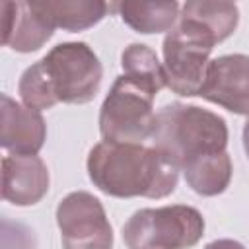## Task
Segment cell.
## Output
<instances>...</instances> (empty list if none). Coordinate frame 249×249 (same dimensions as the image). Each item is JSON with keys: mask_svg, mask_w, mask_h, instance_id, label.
<instances>
[{"mask_svg": "<svg viewBox=\"0 0 249 249\" xmlns=\"http://www.w3.org/2000/svg\"><path fill=\"white\" fill-rule=\"evenodd\" d=\"M88 177L115 198H163L179 181V165L156 146L101 140L88 154Z\"/></svg>", "mask_w": 249, "mask_h": 249, "instance_id": "1", "label": "cell"}, {"mask_svg": "<svg viewBox=\"0 0 249 249\" xmlns=\"http://www.w3.org/2000/svg\"><path fill=\"white\" fill-rule=\"evenodd\" d=\"M152 142L181 169L196 158L226 152L228 124L218 113L175 101L156 113Z\"/></svg>", "mask_w": 249, "mask_h": 249, "instance_id": "2", "label": "cell"}, {"mask_svg": "<svg viewBox=\"0 0 249 249\" xmlns=\"http://www.w3.org/2000/svg\"><path fill=\"white\" fill-rule=\"evenodd\" d=\"M121 233L126 249H189L204 235V218L187 204L140 208Z\"/></svg>", "mask_w": 249, "mask_h": 249, "instance_id": "3", "label": "cell"}, {"mask_svg": "<svg viewBox=\"0 0 249 249\" xmlns=\"http://www.w3.org/2000/svg\"><path fill=\"white\" fill-rule=\"evenodd\" d=\"M216 37L198 21L179 16L177 25L163 37V68L167 88L183 97H195L206 78L208 56L216 45Z\"/></svg>", "mask_w": 249, "mask_h": 249, "instance_id": "4", "label": "cell"}, {"mask_svg": "<svg viewBox=\"0 0 249 249\" xmlns=\"http://www.w3.org/2000/svg\"><path fill=\"white\" fill-rule=\"evenodd\" d=\"M156 93L130 80L117 76L99 109V132L103 140L115 144H142L152 138L156 113Z\"/></svg>", "mask_w": 249, "mask_h": 249, "instance_id": "5", "label": "cell"}, {"mask_svg": "<svg viewBox=\"0 0 249 249\" xmlns=\"http://www.w3.org/2000/svg\"><path fill=\"white\" fill-rule=\"evenodd\" d=\"M39 62L56 103H89L101 88L103 66L84 41L58 43Z\"/></svg>", "mask_w": 249, "mask_h": 249, "instance_id": "6", "label": "cell"}, {"mask_svg": "<svg viewBox=\"0 0 249 249\" xmlns=\"http://www.w3.org/2000/svg\"><path fill=\"white\" fill-rule=\"evenodd\" d=\"M62 249H113V228L97 196L88 191L68 193L56 206Z\"/></svg>", "mask_w": 249, "mask_h": 249, "instance_id": "7", "label": "cell"}, {"mask_svg": "<svg viewBox=\"0 0 249 249\" xmlns=\"http://www.w3.org/2000/svg\"><path fill=\"white\" fill-rule=\"evenodd\" d=\"M198 97L249 117V56L235 53L212 58Z\"/></svg>", "mask_w": 249, "mask_h": 249, "instance_id": "8", "label": "cell"}, {"mask_svg": "<svg viewBox=\"0 0 249 249\" xmlns=\"http://www.w3.org/2000/svg\"><path fill=\"white\" fill-rule=\"evenodd\" d=\"M47 140V124L39 111L18 103L10 95L0 97V146L10 154L35 156Z\"/></svg>", "mask_w": 249, "mask_h": 249, "instance_id": "9", "label": "cell"}, {"mask_svg": "<svg viewBox=\"0 0 249 249\" xmlns=\"http://www.w3.org/2000/svg\"><path fill=\"white\" fill-rule=\"evenodd\" d=\"M49 169L35 156L8 154L2 160V196L16 206H33L49 193Z\"/></svg>", "mask_w": 249, "mask_h": 249, "instance_id": "10", "label": "cell"}, {"mask_svg": "<svg viewBox=\"0 0 249 249\" xmlns=\"http://www.w3.org/2000/svg\"><path fill=\"white\" fill-rule=\"evenodd\" d=\"M2 43L16 53L39 51L54 33V27L39 16L31 2H2Z\"/></svg>", "mask_w": 249, "mask_h": 249, "instance_id": "11", "label": "cell"}, {"mask_svg": "<svg viewBox=\"0 0 249 249\" xmlns=\"http://www.w3.org/2000/svg\"><path fill=\"white\" fill-rule=\"evenodd\" d=\"M31 6L49 25L70 33L93 27L111 10V4L103 0H39Z\"/></svg>", "mask_w": 249, "mask_h": 249, "instance_id": "12", "label": "cell"}, {"mask_svg": "<svg viewBox=\"0 0 249 249\" xmlns=\"http://www.w3.org/2000/svg\"><path fill=\"white\" fill-rule=\"evenodd\" d=\"M111 10H117L121 19L142 35L171 31L179 21V2H115Z\"/></svg>", "mask_w": 249, "mask_h": 249, "instance_id": "13", "label": "cell"}, {"mask_svg": "<svg viewBox=\"0 0 249 249\" xmlns=\"http://www.w3.org/2000/svg\"><path fill=\"white\" fill-rule=\"evenodd\" d=\"M187 185L200 196L222 195L231 181V158L228 152L196 158L181 167Z\"/></svg>", "mask_w": 249, "mask_h": 249, "instance_id": "14", "label": "cell"}, {"mask_svg": "<svg viewBox=\"0 0 249 249\" xmlns=\"http://www.w3.org/2000/svg\"><path fill=\"white\" fill-rule=\"evenodd\" d=\"M181 16L202 23L218 43L226 41L239 23V8L233 2H212V0H191L181 8Z\"/></svg>", "mask_w": 249, "mask_h": 249, "instance_id": "15", "label": "cell"}, {"mask_svg": "<svg viewBox=\"0 0 249 249\" xmlns=\"http://www.w3.org/2000/svg\"><path fill=\"white\" fill-rule=\"evenodd\" d=\"M123 74L130 80L150 88L154 93L167 88V76L163 62H160L156 51L144 43H130L121 53Z\"/></svg>", "mask_w": 249, "mask_h": 249, "instance_id": "16", "label": "cell"}, {"mask_svg": "<svg viewBox=\"0 0 249 249\" xmlns=\"http://www.w3.org/2000/svg\"><path fill=\"white\" fill-rule=\"evenodd\" d=\"M18 93H19L23 105H27L35 111L51 109L56 105V99L49 88V82L45 78V72H43L39 60L23 70L19 84H18Z\"/></svg>", "mask_w": 249, "mask_h": 249, "instance_id": "17", "label": "cell"}, {"mask_svg": "<svg viewBox=\"0 0 249 249\" xmlns=\"http://www.w3.org/2000/svg\"><path fill=\"white\" fill-rule=\"evenodd\" d=\"M204 249H245V247L235 239H216L204 245Z\"/></svg>", "mask_w": 249, "mask_h": 249, "instance_id": "18", "label": "cell"}, {"mask_svg": "<svg viewBox=\"0 0 249 249\" xmlns=\"http://www.w3.org/2000/svg\"><path fill=\"white\" fill-rule=\"evenodd\" d=\"M243 150H245V154L249 158V119L243 124Z\"/></svg>", "mask_w": 249, "mask_h": 249, "instance_id": "19", "label": "cell"}]
</instances>
